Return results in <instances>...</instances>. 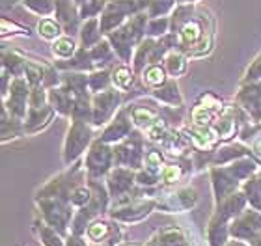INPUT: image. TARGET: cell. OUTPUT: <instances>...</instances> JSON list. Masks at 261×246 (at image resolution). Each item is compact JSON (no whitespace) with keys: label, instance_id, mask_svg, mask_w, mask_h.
<instances>
[{"label":"cell","instance_id":"6da1fadb","mask_svg":"<svg viewBox=\"0 0 261 246\" xmlns=\"http://www.w3.org/2000/svg\"><path fill=\"white\" fill-rule=\"evenodd\" d=\"M198 36H200V28L196 26V24H189V26H185V30H183V38H185L187 41H194Z\"/></svg>","mask_w":261,"mask_h":246},{"label":"cell","instance_id":"7a4b0ae2","mask_svg":"<svg viewBox=\"0 0 261 246\" xmlns=\"http://www.w3.org/2000/svg\"><path fill=\"white\" fill-rule=\"evenodd\" d=\"M147 82H151V84H159V82H163V71L159 69V67H153L147 71Z\"/></svg>","mask_w":261,"mask_h":246},{"label":"cell","instance_id":"3957f363","mask_svg":"<svg viewBox=\"0 0 261 246\" xmlns=\"http://www.w3.org/2000/svg\"><path fill=\"white\" fill-rule=\"evenodd\" d=\"M105 233H107V228L103 224H95L90 228V237H93V239H101Z\"/></svg>","mask_w":261,"mask_h":246},{"label":"cell","instance_id":"277c9868","mask_svg":"<svg viewBox=\"0 0 261 246\" xmlns=\"http://www.w3.org/2000/svg\"><path fill=\"white\" fill-rule=\"evenodd\" d=\"M58 52H62V54H67V52H71V50H73V43H71V41H60V43H58Z\"/></svg>","mask_w":261,"mask_h":246},{"label":"cell","instance_id":"5b68a950","mask_svg":"<svg viewBox=\"0 0 261 246\" xmlns=\"http://www.w3.org/2000/svg\"><path fill=\"white\" fill-rule=\"evenodd\" d=\"M153 118V114L151 112H146V110H136V121L138 123H144V121H140V120H151Z\"/></svg>","mask_w":261,"mask_h":246},{"label":"cell","instance_id":"8992f818","mask_svg":"<svg viewBox=\"0 0 261 246\" xmlns=\"http://www.w3.org/2000/svg\"><path fill=\"white\" fill-rule=\"evenodd\" d=\"M127 75H129V73H127L125 69H120V71H118V77H116V82L121 84V86H125L127 82H129V77H127Z\"/></svg>","mask_w":261,"mask_h":246},{"label":"cell","instance_id":"52a82bcc","mask_svg":"<svg viewBox=\"0 0 261 246\" xmlns=\"http://www.w3.org/2000/svg\"><path fill=\"white\" fill-rule=\"evenodd\" d=\"M194 120L198 121V123H203V121H207V112L203 108H196L194 110Z\"/></svg>","mask_w":261,"mask_h":246},{"label":"cell","instance_id":"ba28073f","mask_svg":"<svg viewBox=\"0 0 261 246\" xmlns=\"http://www.w3.org/2000/svg\"><path fill=\"white\" fill-rule=\"evenodd\" d=\"M177 175H179V170H175V168H168L166 172H164L166 181H175L177 179Z\"/></svg>","mask_w":261,"mask_h":246},{"label":"cell","instance_id":"9c48e42d","mask_svg":"<svg viewBox=\"0 0 261 246\" xmlns=\"http://www.w3.org/2000/svg\"><path fill=\"white\" fill-rule=\"evenodd\" d=\"M41 26L45 28V30H47V32L43 34V36H47V38H50V36H55V34H58V32H55L56 28H55V24H53V22H43V24H41Z\"/></svg>","mask_w":261,"mask_h":246},{"label":"cell","instance_id":"30bf717a","mask_svg":"<svg viewBox=\"0 0 261 246\" xmlns=\"http://www.w3.org/2000/svg\"><path fill=\"white\" fill-rule=\"evenodd\" d=\"M256 148H257V149H261V140H257V144H256Z\"/></svg>","mask_w":261,"mask_h":246}]
</instances>
